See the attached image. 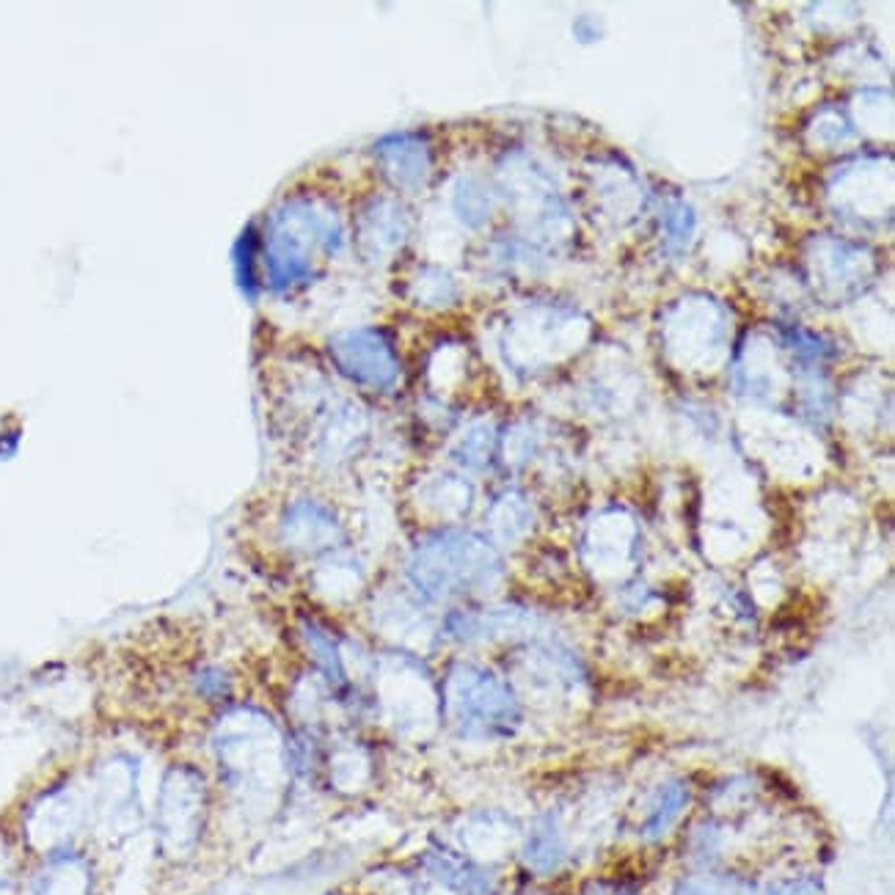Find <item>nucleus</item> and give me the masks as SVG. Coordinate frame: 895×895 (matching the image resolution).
<instances>
[{
	"instance_id": "obj_1",
	"label": "nucleus",
	"mask_w": 895,
	"mask_h": 895,
	"mask_svg": "<svg viewBox=\"0 0 895 895\" xmlns=\"http://www.w3.org/2000/svg\"><path fill=\"white\" fill-rule=\"evenodd\" d=\"M345 240L337 207L315 196H290L257 232V265L274 292L304 287L315 274V253H337Z\"/></svg>"
},
{
	"instance_id": "obj_2",
	"label": "nucleus",
	"mask_w": 895,
	"mask_h": 895,
	"mask_svg": "<svg viewBox=\"0 0 895 895\" xmlns=\"http://www.w3.org/2000/svg\"><path fill=\"white\" fill-rule=\"evenodd\" d=\"M339 372L369 391H391L402 375L400 356L384 328H350L328 339Z\"/></svg>"
},
{
	"instance_id": "obj_3",
	"label": "nucleus",
	"mask_w": 895,
	"mask_h": 895,
	"mask_svg": "<svg viewBox=\"0 0 895 895\" xmlns=\"http://www.w3.org/2000/svg\"><path fill=\"white\" fill-rule=\"evenodd\" d=\"M490 565L494 559L485 551V546L453 535L447 540L430 543L419 554L414 576L419 585H425V590H430V596H447V593L464 590L466 585H475L477 579H485Z\"/></svg>"
},
{
	"instance_id": "obj_4",
	"label": "nucleus",
	"mask_w": 895,
	"mask_h": 895,
	"mask_svg": "<svg viewBox=\"0 0 895 895\" xmlns=\"http://www.w3.org/2000/svg\"><path fill=\"white\" fill-rule=\"evenodd\" d=\"M375 155H378V166L391 188L419 193L430 182L432 149L430 141L419 132H397V136L384 138L375 147Z\"/></svg>"
},
{
	"instance_id": "obj_5",
	"label": "nucleus",
	"mask_w": 895,
	"mask_h": 895,
	"mask_svg": "<svg viewBox=\"0 0 895 895\" xmlns=\"http://www.w3.org/2000/svg\"><path fill=\"white\" fill-rule=\"evenodd\" d=\"M406 238L408 216L402 205H397L395 199H386V196H378V199H372L364 207L361 218H358V242H361L364 257L375 259V262L389 259L406 242Z\"/></svg>"
},
{
	"instance_id": "obj_6",
	"label": "nucleus",
	"mask_w": 895,
	"mask_h": 895,
	"mask_svg": "<svg viewBox=\"0 0 895 895\" xmlns=\"http://www.w3.org/2000/svg\"><path fill=\"white\" fill-rule=\"evenodd\" d=\"M455 207H458V216L469 227H479L483 221H488L494 196L488 193V188L479 179H460L458 193H455Z\"/></svg>"
},
{
	"instance_id": "obj_7",
	"label": "nucleus",
	"mask_w": 895,
	"mask_h": 895,
	"mask_svg": "<svg viewBox=\"0 0 895 895\" xmlns=\"http://www.w3.org/2000/svg\"><path fill=\"white\" fill-rule=\"evenodd\" d=\"M414 296L419 298V304L447 306L453 304L455 296H458V287H455L453 276L444 274V270L425 268L419 270L417 281H414Z\"/></svg>"
},
{
	"instance_id": "obj_8",
	"label": "nucleus",
	"mask_w": 895,
	"mask_h": 895,
	"mask_svg": "<svg viewBox=\"0 0 895 895\" xmlns=\"http://www.w3.org/2000/svg\"><path fill=\"white\" fill-rule=\"evenodd\" d=\"M664 223V242L669 251H684L689 246L692 235H695V212L680 201H673L667 210L662 212Z\"/></svg>"
}]
</instances>
